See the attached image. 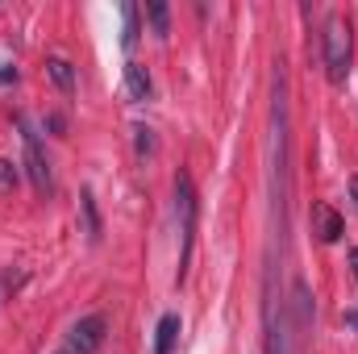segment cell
I'll return each mask as SVG.
<instances>
[{
	"label": "cell",
	"instance_id": "6da1fadb",
	"mask_svg": "<svg viewBox=\"0 0 358 354\" xmlns=\"http://www.w3.org/2000/svg\"><path fill=\"white\" fill-rule=\"evenodd\" d=\"M321 55H325V76H329L334 84H346L350 59H355V34H350V21H346L342 13H329V17H325Z\"/></svg>",
	"mask_w": 358,
	"mask_h": 354
},
{
	"label": "cell",
	"instance_id": "7a4b0ae2",
	"mask_svg": "<svg viewBox=\"0 0 358 354\" xmlns=\"http://www.w3.org/2000/svg\"><path fill=\"white\" fill-rule=\"evenodd\" d=\"M176 213H179V229H183V246H179V283L187 275V263H192V246H196V217H200V200H196V187H192V176L179 171L176 176Z\"/></svg>",
	"mask_w": 358,
	"mask_h": 354
},
{
	"label": "cell",
	"instance_id": "3957f363",
	"mask_svg": "<svg viewBox=\"0 0 358 354\" xmlns=\"http://www.w3.org/2000/svg\"><path fill=\"white\" fill-rule=\"evenodd\" d=\"M17 125H21V138H25V176H29L38 196H50L55 192V171H50V159L42 150V138L29 125V117H17Z\"/></svg>",
	"mask_w": 358,
	"mask_h": 354
},
{
	"label": "cell",
	"instance_id": "277c9868",
	"mask_svg": "<svg viewBox=\"0 0 358 354\" xmlns=\"http://www.w3.org/2000/svg\"><path fill=\"white\" fill-rule=\"evenodd\" d=\"M104 334H108V321H104V313H92L84 321H76L71 325V334H67V354H96L104 346Z\"/></svg>",
	"mask_w": 358,
	"mask_h": 354
},
{
	"label": "cell",
	"instance_id": "5b68a950",
	"mask_svg": "<svg viewBox=\"0 0 358 354\" xmlns=\"http://www.w3.org/2000/svg\"><path fill=\"white\" fill-rule=\"evenodd\" d=\"M313 225H317V234H321V242H342V234H346V221H342V213L334 208V204H313Z\"/></svg>",
	"mask_w": 358,
	"mask_h": 354
},
{
	"label": "cell",
	"instance_id": "8992f818",
	"mask_svg": "<svg viewBox=\"0 0 358 354\" xmlns=\"http://www.w3.org/2000/svg\"><path fill=\"white\" fill-rule=\"evenodd\" d=\"M150 92H155L150 71H146L142 63H125V100L142 104V100H150Z\"/></svg>",
	"mask_w": 358,
	"mask_h": 354
},
{
	"label": "cell",
	"instance_id": "52a82bcc",
	"mask_svg": "<svg viewBox=\"0 0 358 354\" xmlns=\"http://www.w3.org/2000/svg\"><path fill=\"white\" fill-rule=\"evenodd\" d=\"M46 76H50V84L63 92V96L76 92V67H71L63 55H50V59H46Z\"/></svg>",
	"mask_w": 358,
	"mask_h": 354
},
{
	"label": "cell",
	"instance_id": "ba28073f",
	"mask_svg": "<svg viewBox=\"0 0 358 354\" xmlns=\"http://www.w3.org/2000/svg\"><path fill=\"white\" fill-rule=\"evenodd\" d=\"M159 338H155V354H171L179 342V334H183V321H179V313H163V321H159V330H155Z\"/></svg>",
	"mask_w": 358,
	"mask_h": 354
},
{
	"label": "cell",
	"instance_id": "9c48e42d",
	"mask_svg": "<svg viewBox=\"0 0 358 354\" xmlns=\"http://www.w3.org/2000/svg\"><path fill=\"white\" fill-rule=\"evenodd\" d=\"M80 208H84V221H88V238H92V242H100L104 225H100V208H96V196H92V187H84V192H80Z\"/></svg>",
	"mask_w": 358,
	"mask_h": 354
},
{
	"label": "cell",
	"instance_id": "30bf717a",
	"mask_svg": "<svg viewBox=\"0 0 358 354\" xmlns=\"http://www.w3.org/2000/svg\"><path fill=\"white\" fill-rule=\"evenodd\" d=\"M146 17H150V25H155V34H159V38H167V34H171V8H167L163 0H150V4H146Z\"/></svg>",
	"mask_w": 358,
	"mask_h": 354
},
{
	"label": "cell",
	"instance_id": "8fae6325",
	"mask_svg": "<svg viewBox=\"0 0 358 354\" xmlns=\"http://www.w3.org/2000/svg\"><path fill=\"white\" fill-rule=\"evenodd\" d=\"M121 21H125V34H121V46L125 50H134L138 46V4H121Z\"/></svg>",
	"mask_w": 358,
	"mask_h": 354
},
{
	"label": "cell",
	"instance_id": "7c38bea8",
	"mask_svg": "<svg viewBox=\"0 0 358 354\" xmlns=\"http://www.w3.org/2000/svg\"><path fill=\"white\" fill-rule=\"evenodd\" d=\"M134 150H138V159H142V163H146V159H155L159 142H155V129H150V125H134Z\"/></svg>",
	"mask_w": 358,
	"mask_h": 354
},
{
	"label": "cell",
	"instance_id": "4fadbf2b",
	"mask_svg": "<svg viewBox=\"0 0 358 354\" xmlns=\"http://www.w3.org/2000/svg\"><path fill=\"white\" fill-rule=\"evenodd\" d=\"M17 179H21V171H17V163L0 159V192H13V187H17Z\"/></svg>",
	"mask_w": 358,
	"mask_h": 354
},
{
	"label": "cell",
	"instance_id": "5bb4252c",
	"mask_svg": "<svg viewBox=\"0 0 358 354\" xmlns=\"http://www.w3.org/2000/svg\"><path fill=\"white\" fill-rule=\"evenodd\" d=\"M350 196H355V204H358V176H350Z\"/></svg>",
	"mask_w": 358,
	"mask_h": 354
},
{
	"label": "cell",
	"instance_id": "9a60e30c",
	"mask_svg": "<svg viewBox=\"0 0 358 354\" xmlns=\"http://www.w3.org/2000/svg\"><path fill=\"white\" fill-rule=\"evenodd\" d=\"M350 267H355V279H358V246L350 250Z\"/></svg>",
	"mask_w": 358,
	"mask_h": 354
},
{
	"label": "cell",
	"instance_id": "2e32d148",
	"mask_svg": "<svg viewBox=\"0 0 358 354\" xmlns=\"http://www.w3.org/2000/svg\"><path fill=\"white\" fill-rule=\"evenodd\" d=\"M346 321H350V325H355V330H358V313H350V317H346Z\"/></svg>",
	"mask_w": 358,
	"mask_h": 354
},
{
	"label": "cell",
	"instance_id": "e0dca14e",
	"mask_svg": "<svg viewBox=\"0 0 358 354\" xmlns=\"http://www.w3.org/2000/svg\"><path fill=\"white\" fill-rule=\"evenodd\" d=\"M59 354H67V351H59Z\"/></svg>",
	"mask_w": 358,
	"mask_h": 354
}]
</instances>
